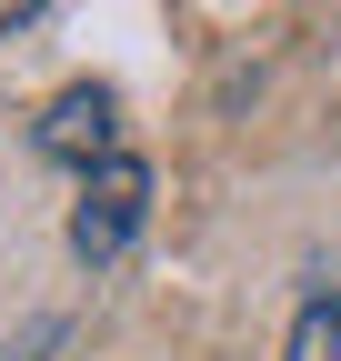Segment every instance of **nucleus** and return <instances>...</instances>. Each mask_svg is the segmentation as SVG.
<instances>
[{"label":"nucleus","instance_id":"1","mask_svg":"<svg viewBox=\"0 0 341 361\" xmlns=\"http://www.w3.org/2000/svg\"><path fill=\"white\" fill-rule=\"evenodd\" d=\"M141 221H151V161H101V171H80V201H70V261H120L141 241Z\"/></svg>","mask_w":341,"mask_h":361},{"label":"nucleus","instance_id":"2","mask_svg":"<svg viewBox=\"0 0 341 361\" xmlns=\"http://www.w3.org/2000/svg\"><path fill=\"white\" fill-rule=\"evenodd\" d=\"M111 141H120L111 90H61V101L40 111V151H51V161H70V171H101V161H120Z\"/></svg>","mask_w":341,"mask_h":361},{"label":"nucleus","instance_id":"3","mask_svg":"<svg viewBox=\"0 0 341 361\" xmlns=\"http://www.w3.org/2000/svg\"><path fill=\"white\" fill-rule=\"evenodd\" d=\"M281 361H341V291H321V301H302V322H291V341H281Z\"/></svg>","mask_w":341,"mask_h":361},{"label":"nucleus","instance_id":"4","mask_svg":"<svg viewBox=\"0 0 341 361\" xmlns=\"http://www.w3.org/2000/svg\"><path fill=\"white\" fill-rule=\"evenodd\" d=\"M0 30H40V0H0Z\"/></svg>","mask_w":341,"mask_h":361}]
</instances>
